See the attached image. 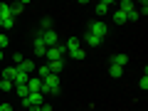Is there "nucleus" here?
I'll use <instances>...</instances> for the list:
<instances>
[{"instance_id": "nucleus-26", "label": "nucleus", "mask_w": 148, "mask_h": 111, "mask_svg": "<svg viewBox=\"0 0 148 111\" xmlns=\"http://www.w3.org/2000/svg\"><path fill=\"white\" fill-rule=\"evenodd\" d=\"M5 47H8V35L0 32V49H5Z\"/></svg>"}, {"instance_id": "nucleus-2", "label": "nucleus", "mask_w": 148, "mask_h": 111, "mask_svg": "<svg viewBox=\"0 0 148 111\" xmlns=\"http://www.w3.org/2000/svg\"><path fill=\"white\" fill-rule=\"evenodd\" d=\"M59 91V77L57 74H49L42 79V94H57Z\"/></svg>"}, {"instance_id": "nucleus-27", "label": "nucleus", "mask_w": 148, "mask_h": 111, "mask_svg": "<svg viewBox=\"0 0 148 111\" xmlns=\"http://www.w3.org/2000/svg\"><path fill=\"white\" fill-rule=\"evenodd\" d=\"M72 57H74V59H84V47H79L77 52H72Z\"/></svg>"}, {"instance_id": "nucleus-29", "label": "nucleus", "mask_w": 148, "mask_h": 111, "mask_svg": "<svg viewBox=\"0 0 148 111\" xmlns=\"http://www.w3.org/2000/svg\"><path fill=\"white\" fill-rule=\"evenodd\" d=\"M0 111H12V106H10V104L5 101V104H0Z\"/></svg>"}, {"instance_id": "nucleus-30", "label": "nucleus", "mask_w": 148, "mask_h": 111, "mask_svg": "<svg viewBox=\"0 0 148 111\" xmlns=\"http://www.w3.org/2000/svg\"><path fill=\"white\" fill-rule=\"evenodd\" d=\"M42 111H52V106H49V104H42Z\"/></svg>"}, {"instance_id": "nucleus-23", "label": "nucleus", "mask_w": 148, "mask_h": 111, "mask_svg": "<svg viewBox=\"0 0 148 111\" xmlns=\"http://www.w3.org/2000/svg\"><path fill=\"white\" fill-rule=\"evenodd\" d=\"M37 77H40V79L49 77V67H40V69H37Z\"/></svg>"}, {"instance_id": "nucleus-17", "label": "nucleus", "mask_w": 148, "mask_h": 111, "mask_svg": "<svg viewBox=\"0 0 148 111\" xmlns=\"http://www.w3.org/2000/svg\"><path fill=\"white\" fill-rule=\"evenodd\" d=\"M109 77H111V79H121V77H123V69H121V67H114V64H109Z\"/></svg>"}, {"instance_id": "nucleus-13", "label": "nucleus", "mask_w": 148, "mask_h": 111, "mask_svg": "<svg viewBox=\"0 0 148 111\" xmlns=\"http://www.w3.org/2000/svg\"><path fill=\"white\" fill-rule=\"evenodd\" d=\"M114 22H116V25H126V22H128V15H126L123 10H116V12H114Z\"/></svg>"}, {"instance_id": "nucleus-12", "label": "nucleus", "mask_w": 148, "mask_h": 111, "mask_svg": "<svg viewBox=\"0 0 148 111\" xmlns=\"http://www.w3.org/2000/svg\"><path fill=\"white\" fill-rule=\"evenodd\" d=\"M27 89H30V91H42V79H40V77H30Z\"/></svg>"}, {"instance_id": "nucleus-10", "label": "nucleus", "mask_w": 148, "mask_h": 111, "mask_svg": "<svg viewBox=\"0 0 148 111\" xmlns=\"http://www.w3.org/2000/svg\"><path fill=\"white\" fill-rule=\"evenodd\" d=\"M32 49H35L37 57H45V54H47V47H45V42L40 40V37H35V45H32Z\"/></svg>"}, {"instance_id": "nucleus-14", "label": "nucleus", "mask_w": 148, "mask_h": 111, "mask_svg": "<svg viewBox=\"0 0 148 111\" xmlns=\"http://www.w3.org/2000/svg\"><path fill=\"white\" fill-rule=\"evenodd\" d=\"M47 67H49V74H57V77H59V72L64 69V62H62V59H59V62H49Z\"/></svg>"}, {"instance_id": "nucleus-16", "label": "nucleus", "mask_w": 148, "mask_h": 111, "mask_svg": "<svg viewBox=\"0 0 148 111\" xmlns=\"http://www.w3.org/2000/svg\"><path fill=\"white\" fill-rule=\"evenodd\" d=\"M84 42L89 45V47H99L104 40H99V37H94V35H89V32H86V35H84Z\"/></svg>"}, {"instance_id": "nucleus-32", "label": "nucleus", "mask_w": 148, "mask_h": 111, "mask_svg": "<svg viewBox=\"0 0 148 111\" xmlns=\"http://www.w3.org/2000/svg\"><path fill=\"white\" fill-rule=\"evenodd\" d=\"M3 54H5V52H3V49H0V59H3Z\"/></svg>"}, {"instance_id": "nucleus-19", "label": "nucleus", "mask_w": 148, "mask_h": 111, "mask_svg": "<svg viewBox=\"0 0 148 111\" xmlns=\"http://www.w3.org/2000/svg\"><path fill=\"white\" fill-rule=\"evenodd\" d=\"M25 5H27V3H22V0H20V3H12V5H10V12H12V17H15V15H20V12L25 10Z\"/></svg>"}, {"instance_id": "nucleus-24", "label": "nucleus", "mask_w": 148, "mask_h": 111, "mask_svg": "<svg viewBox=\"0 0 148 111\" xmlns=\"http://www.w3.org/2000/svg\"><path fill=\"white\" fill-rule=\"evenodd\" d=\"M42 30H52V17H42Z\"/></svg>"}, {"instance_id": "nucleus-9", "label": "nucleus", "mask_w": 148, "mask_h": 111, "mask_svg": "<svg viewBox=\"0 0 148 111\" xmlns=\"http://www.w3.org/2000/svg\"><path fill=\"white\" fill-rule=\"evenodd\" d=\"M109 8H111V0H101V3H96V8H94V12L99 17H104L106 12H109Z\"/></svg>"}, {"instance_id": "nucleus-21", "label": "nucleus", "mask_w": 148, "mask_h": 111, "mask_svg": "<svg viewBox=\"0 0 148 111\" xmlns=\"http://www.w3.org/2000/svg\"><path fill=\"white\" fill-rule=\"evenodd\" d=\"M138 86H141V89H143V91H146V89H148V67H146V69H143V77H141V84H138Z\"/></svg>"}, {"instance_id": "nucleus-28", "label": "nucleus", "mask_w": 148, "mask_h": 111, "mask_svg": "<svg viewBox=\"0 0 148 111\" xmlns=\"http://www.w3.org/2000/svg\"><path fill=\"white\" fill-rule=\"evenodd\" d=\"M12 62H15V67H17V64H22L25 59H22V54H20V52H15V54H12Z\"/></svg>"}, {"instance_id": "nucleus-8", "label": "nucleus", "mask_w": 148, "mask_h": 111, "mask_svg": "<svg viewBox=\"0 0 148 111\" xmlns=\"http://www.w3.org/2000/svg\"><path fill=\"white\" fill-rule=\"evenodd\" d=\"M35 67H37V64L32 62V59H25L22 64H17V67H15V72H25V74H32V72H35Z\"/></svg>"}, {"instance_id": "nucleus-18", "label": "nucleus", "mask_w": 148, "mask_h": 111, "mask_svg": "<svg viewBox=\"0 0 148 111\" xmlns=\"http://www.w3.org/2000/svg\"><path fill=\"white\" fill-rule=\"evenodd\" d=\"M119 10H123L128 15L131 10H136V3H133V0H121V8H119Z\"/></svg>"}, {"instance_id": "nucleus-3", "label": "nucleus", "mask_w": 148, "mask_h": 111, "mask_svg": "<svg viewBox=\"0 0 148 111\" xmlns=\"http://www.w3.org/2000/svg\"><path fill=\"white\" fill-rule=\"evenodd\" d=\"M42 104H45V94L42 91H30V94L22 99V106H27V109H30V106H42Z\"/></svg>"}, {"instance_id": "nucleus-20", "label": "nucleus", "mask_w": 148, "mask_h": 111, "mask_svg": "<svg viewBox=\"0 0 148 111\" xmlns=\"http://www.w3.org/2000/svg\"><path fill=\"white\" fill-rule=\"evenodd\" d=\"M15 91H17V96H20V99H25V96L30 94V89H27V84H22V86H15Z\"/></svg>"}, {"instance_id": "nucleus-7", "label": "nucleus", "mask_w": 148, "mask_h": 111, "mask_svg": "<svg viewBox=\"0 0 148 111\" xmlns=\"http://www.w3.org/2000/svg\"><path fill=\"white\" fill-rule=\"evenodd\" d=\"M111 64H114V67H126V64H128V57H126V54H123V52H116V54H114V57H111Z\"/></svg>"}, {"instance_id": "nucleus-1", "label": "nucleus", "mask_w": 148, "mask_h": 111, "mask_svg": "<svg viewBox=\"0 0 148 111\" xmlns=\"http://www.w3.org/2000/svg\"><path fill=\"white\" fill-rule=\"evenodd\" d=\"M12 25H15V17H12V12H10V5L0 3V27H3V30H10Z\"/></svg>"}, {"instance_id": "nucleus-5", "label": "nucleus", "mask_w": 148, "mask_h": 111, "mask_svg": "<svg viewBox=\"0 0 148 111\" xmlns=\"http://www.w3.org/2000/svg\"><path fill=\"white\" fill-rule=\"evenodd\" d=\"M86 32H89V35H94V37H99V40H104V37H106V25H104L101 20H94V22L89 25V30H86Z\"/></svg>"}, {"instance_id": "nucleus-31", "label": "nucleus", "mask_w": 148, "mask_h": 111, "mask_svg": "<svg viewBox=\"0 0 148 111\" xmlns=\"http://www.w3.org/2000/svg\"><path fill=\"white\" fill-rule=\"evenodd\" d=\"M30 111H42V106H30Z\"/></svg>"}, {"instance_id": "nucleus-15", "label": "nucleus", "mask_w": 148, "mask_h": 111, "mask_svg": "<svg viewBox=\"0 0 148 111\" xmlns=\"http://www.w3.org/2000/svg\"><path fill=\"white\" fill-rule=\"evenodd\" d=\"M15 74H17L15 67H5L3 72H0V79H10V82H12V79H15Z\"/></svg>"}, {"instance_id": "nucleus-4", "label": "nucleus", "mask_w": 148, "mask_h": 111, "mask_svg": "<svg viewBox=\"0 0 148 111\" xmlns=\"http://www.w3.org/2000/svg\"><path fill=\"white\" fill-rule=\"evenodd\" d=\"M37 37H40V40L45 42V47H47V49H49V47H54V45H59V40H57V32H54V30H42Z\"/></svg>"}, {"instance_id": "nucleus-22", "label": "nucleus", "mask_w": 148, "mask_h": 111, "mask_svg": "<svg viewBox=\"0 0 148 111\" xmlns=\"http://www.w3.org/2000/svg\"><path fill=\"white\" fill-rule=\"evenodd\" d=\"M0 89H3V91H10L12 89V82L10 79H0Z\"/></svg>"}, {"instance_id": "nucleus-25", "label": "nucleus", "mask_w": 148, "mask_h": 111, "mask_svg": "<svg viewBox=\"0 0 148 111\" xmlns=\"http://www.w3.org/2000/svg\"><path fill=\"white\" fill-rule=\"evenodd\" d=\"M138 17H141V12H138V10H131V12H128V22H136Z\"/></svg>"}, {"instance_id": "nucleus-6", "label": "nucleus", "mask_w": 148, "mask_h": 111, "mask_svg": "<svg viewBox=\"0 0 148 111\" xmlns=\"http://www.w3.org/2000/svg\"><path fill=\"white\" fill-rule=\"evenodd\" d=\"M45 57H47V62H59V59L64 57V45H54V47H49Z\"/></svg>"}, {"instance_id": "nucleus-11", "label": "nucleus", "mask_w": 148, "mask_h": 111, "mask_svg": "<svg viewBox=\"0 0 148 111\" xmlns=\"http://www.w3.org/2000/svg\"><path fill=\"white\" fill-rule=\"evenodd\" d=\"M79 47H82V42L77 40V37H69V40H67V45H64V49H67L69 54H72V52H77Z\"/></svg>"}]
</instances>
